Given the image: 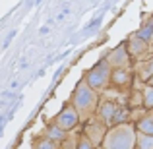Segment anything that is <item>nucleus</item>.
Returning <instances> with one entry per match:
<instances>
[{
  "mask_svg": "<svg viewBox=\"0 0 153 149\" xmlns=\"http://www.w3.org/2000/svg\"><path fill=\"white\" fill-rule=\"evenodd\" d=\"M130 72L126 70V68H112L111 70V83L114 87H118V89H122V87H126L128 83H130Z\"/></svg>",
  "mask_w": 153,
  "mask_h": 149,
  "instance_id": "nucleus-7",
  "label": "nucleus"
},
{
  "mask_svg": "<svg viewBox=\"0 0 153 149\" xmlns=\"http://www.w3.org/2000/svg\"><path fill=\"white\" fill-rule=\"evenodd\" d=\"M76 145H78V136H66V139L58 143L60 149H76Z\"/></svg>",
  "mask_w": 153,
  "mask_h": 149,
  "instance_id": "nucleus-15",
  "label": "nucleus"
},
{
  "mask_svg": "<svg viewBox=\"0 0 153 149\" xmlns=\"http://www.w3.org/2000/svg\"><path fill=\"white\" fill-rule=\"evenodd\" d=\"M136 145H138V149H153V136L140 134L136 138Z\"/></svg>",
  "mask_w": 153,
  "mask_h": 149,
  "instance_id": "nucleus-12",
  "label": "nucleus"
},
{
  "mask_svg": "<svg viewBox=\"0 0 153 149\" xmlns=\"http://www.w3.org/2000/svg\"><path fill=\"white\" fill-rule=\"evenodd\" d=\"M83 82L95 91H101L111 83V66L107 60H99L95 66H91L83 76Z\"/></svg>",
  "mask_w": 153,
  "mask_h": 149,
  "instance_id": "nucleus-3",
  "label": "nucleus"
},
{
  "mask_svg": "<svg viewBox=\"0 0 153 149\" xmlns=\"http://www.w3.org/2000/svg\"><path fill=\"white\" fill-rule=\"evenodd\" d=\"M143 105L147 108H153V87H147L143 91Z\"/></svg>",
  "mask_w": 153,
  "mask_h": 149,
  "instance_id": "nucleus-17",
  "label": "nucleus"
},
{
  "mask_svg": "<svg viewBox=\"0 0 153 149\" xmlns=\"http://www.w3.org/2000/svg\"><path fill=\"white\" fill-rule=\"evenodd\" d=\"M99 110V118H101L103 124H107V126H111L112 124V116H114V110H116V105L111 103V101H105L101 107H97Z\"/></svg>",
  "mask_w": 153,
  "mask_h": 149,
  "instance_id": "nucleus-9",
  "label": "nucleus"
},
{
  "mask_svg": "<svg viewBox=\"0 0 153 149\" xmlns=\"http://www.w3.org/2000/svg\"><path fill=\"white\" fill-rule=\"evenodd\" d=\"M43 136H45V138H49V139H52L54 143H60V142H64V139H66L68 134L64 130H60V128L51 120V122L45 126V130H43Z\"/></svg>",
  "mask_w": 153,
  "mask_h": 149,
  "instance_id": "nucleus-8",
  "label": "nucleus"
},
{
  "mask_svg": "<svg viewBox=\"0 0 153 149\" xmlns=\"http://www.w3.org/2000/svg\"><path fill=\"white\" fill-rule=\"evenodd\" d=\"M76 149H95V145H93V143H91L83 134H79V136H78V145H76Z\"/></svg>",
  "mask_w": 153,
  "mask_h": 149,
  "instance_id": "nucleus-16",
  "label": "nucleus"
},
{
  "mask_svg": "<svg viewBox=\"0 0 153 149\" xmlns=\"http://www.w3.org/2000/svg\"><path fill=\"white\" fill-rule=\"evenodd\" d=\"M138 128H140V132H142V134L153 136V116H146L143 120H140Z\"/></svg>",
  "mask_w": 153,
  "mask_h": 149,
  "instance_id": "nucleus-13",
  "label": "nucleus"
},
{
  "mask_svg": "<svg viewBox=\"0 0 153 149\" xmlns=\"http://www.w3.org/2000/svg\"><path fill=\"white\" fill-rule=\"evenodd\" d=\"M105 134H107V124H103L101 120H91V122H87L85 128H83V136H85L95 147L103 143Z\"/></svg>",
  "mask_w": 153,
  "mask_h": 149,
  "instance_id": "nucleus-5",
  "label": "nucleus"
},
{
  "mask_svg": "<svg viewBox=\"0 0 153 149\" xmlns=\"http://www.w3.org/2000/svg\"><path fill=\"white\" fill-rule=\"evenodd\" d=\"M58 149H60V147H58Z\"/></svg>",
  "mask_w": 153,
  "mask_h": 149,
  "instance_id": "nucleus-18",
  "label": "nucleus"
},
{
  "mask_svg": "<svg viewBox=\"0 0 153 149\" xmlns=\"http://www.w3.org/2000/svg\"><path fill=\"white\" fill-rule=\"evenodd\" d=\"M146 45H147L146 41H142L138 35H134V37L130 39V47H126V49H128V52H130V54L138 56V54H142V52L146 50Z\"/></svg>",
  "mask_w": 153,
  "mask_h": 149,
  "instance_id": "nucleus-10",
  "label": "nucleus"
},
{
  "mask_svg": "<svg viewBox=\"0 0 153 149\" xmlns=\"http://www.w3.org/2000/svg\"><path fill=\"white\" fill-rule=\"evenodd\" d=\"M108 62L111 68H126L128 62H130V52H128L126 47H116L114 50H111V54L105 58Z\"/></svg>",
  "mask_w": 153,
  "mask_h": 149,
  "instance_id": "nucleus-6",
  "label": "nucleus"
},
{
  "mask_svg": "<svg viewBox=\"0 0 153 149\" xmlns=\"http://www.w3.org/2000/svg\"><path fill=\"white\" fill-rule=\"evenodd\" d=\"M136 35H138V37L142 39V41L149 43V41H151V37H153V23H147V25H143V27H142V29H140Z\"/></svg>",
  "mask_w": 153,
  "mask_h": 149,
  "instance_id": "nucleus-14",
  "label": "nucleus"
},
{
  "mask_svg": "<svg viewBox=\"0 0 153 149\" xmlns=\"http://www.w3.org/2000/svg\"><path fill=\"white\" fill-rule=\"evenodd\" d=\"M101 145H103V149H134L136 134L130 126L118 124L112 130H107Z\"/></svg>",
  "mask_w": 153,
  "mask_h": 149,
  "instance_id": "nucleus-2",
  "label": "nucleus"
},
{
  "mask_svg": "<svg viewBox=\"0 0 153 149\" xmlns=\"http://www.w3.org/2000/svg\"><path fill=\"white\" fill-rule=\"evenodd\" d=\"M70 105L79 114V120H87L89 116L95 114V110H97V107H99L97 91L91 89L82 79V82L74 87V93H72V97H70Z\"/></svg>",
  "mask_w": 153,
  "mask_h": 149,
  "instance_id": "nucleus-1",
  "label": "nucleus"
},
{
  "mask_svg": "<svg viewBox=\"0 0 153 149\" xmlns=\"http://www.w3.org/2000/svg\"><path fill=\"white\" fill-rule=\"evenodd\" d=\"M52 122H54L60 130H64L66 134H70V132H74L76 128L82 124V120H79V114L76 112V108L68 103V105H64V107L54 114Z\"/></svg>",
  "mask_w": 153,
  "mask_h": 149,
  "instance_id": "nucleus-4",
  "label": "nucleus"
},
{
  "mask_svg": "<svg viewBox=\"0 0 153 149\" xmlns=\"http://www.w3.org/2000/svg\"><path fill=\"white\" fill-rule=\"evenodd\" d=\"M33 149H58V143H54L52 139L45 138V136H39L33 142Z\"/></svg>",
  "mask_w": 153,
  "mask_h": 149,
  "instance_id": "nucleus-11",
  "label": "nucleus"
}]
</instances>
